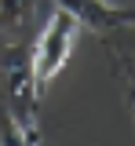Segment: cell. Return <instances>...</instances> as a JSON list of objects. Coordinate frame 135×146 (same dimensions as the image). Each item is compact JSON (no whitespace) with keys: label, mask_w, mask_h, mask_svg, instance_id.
<instances>
[{"label":"cell","mask_w":135,"mask_h":146,"mask_svg":"<svg viewBox=\"0 0 135 146\" xmlns=\"http://www.w3.org/2000/svg\"><path fill=\"white\" fill-rule=\"evenodd\" d=\"M40 0H0V48L26 44V33L33 29Z\"/></svg>","instance_id":"7a4b0ae2"},{"label":"cell","mask_w":135,"mask_h":146,"mask_svg":"<svg viewBox=\"0 0 135 146\" xmlns=\"http://www.w3.org/2000/svg\"><path fill=\"white\" fill-rule=\"evenodd\" d=\"M0 146H29L26 143V128L19 124V117L11 113L4 95H0Z\"/></svg>","instance_id":"277c9868"},{"label":"cell","mask_w":135,"mask_h":146,"mask_svg":"<svg viewBox=\"0 0 135 146\" xmlns=\"http://www.w3.org/2000/svg\"><path fill=\"white\" fill-rule=\"evenodd\" d=\"M102 40H106L110 55L117 58V66L124 70V77H128V88H135V22L120 26V29H113V33H106Z\"/></svg>","instance_id":"3957f363"},{"label":"cell","mask_w":135,"mask_h":146,"mask_svg":"<svg viewBox=\"0 0 135 146\" xmlns=\"http://www.w3.org/2000/svg\"><path fill=\"white\" fill-rule=\"evenodd\" d=\"M80 29H84V26H80L66 7L51 4V11H48L37 40H33V48H29V77H33V91H37L40 99H44L48 88L55 84V77L66 70L69 55H73V48H77Z\"/></svg>","instance_id":"6da1fadb"}]
</instances>
